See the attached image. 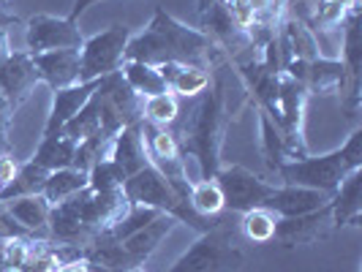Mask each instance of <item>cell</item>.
Instances as JSON below:
<instances>
[{
  "instance_id": "37",
  "label": "cell",
  "mask_w": 362,
  "mask_h": 272,
  "mask_svg": "<svg viewBox=\"0 0 362 272\" xmlns=\"http://www.w3.org/2000/svg\"><path fill=\"white\" fill-rule=\"evenodd\" d=\"M17 172H19V161L14 158V150L3 153L0 155V185L8 188L14 182V177H17Z\"/></svg>"
},
{
  "instance_id": "41",
  "label": "cell",
  "mask_w": 362,
  "mask_h": 272,
  "mask_svg": "<svg viewBox=\"0 0 362 272\" xmlns=\"http://www.w3.org/2000/svg\"><path fill=\"white\" fill-rule=\"evenodd\" d=\"M19 19H17V14H14V11H8V8H6V0H0V28H3V30H6V28H8V25H17Z\"/></svg>"
},
{
  "instance_id": "20",
  "label": "cell",
  "mask_w": 362,
  "mask_h": 272,
  "mask_svg": "<svg viewBox=\"0 0 362 272\" xmlns=\"http://www.w3.org/2000/svg\"><path fill=\"white\" fill-rule=\"evenodd\" d=\"M95 85H98V79H95V82H79V85L63 88V90H54L52 109H49V117H47L44 134H60L63 126H66L74 114L90 101Z\"/></svg>"
},
{
  "instance_id": "36",
  "label": "cell",
  "mask_w": 362,
  "mask_h": 272,
  "mask_svg": "<svg viewBox=\"0 0 362 272\" xmlns=\"http://www.w3.org/2000/svg\"><path fill=\"white\" fill-rule=\"evenodd\" d=\"M223 6H226V11L232 14V19H235L243 30H248L256 22L254 0H223Z\"/></svg>"
},
{
  "instance_id": "33",
  "label": "cell",
  "mask_w": 362,
  "mask_h": 272,
  "mask_svg": "<svg viewBox=\"0 0 362 272\" xmlns=\"http://www.w3.org/2000/svg\"><path fill=\"white\" fill-rule=\"evenodd\" d=\"M180 114V98L175 93H161V95H153L145 98V120L153 126L169 128Z\"/></svg>"
},
{
  "instance_id": "26",
  "label": "cell",
  "mask_w": 362,
  "mask_h": 272,
  "mask_svg": "<svg viewBox=\"0 0 362 272\" xmlns=\"http://www.w3.org/2000/svg\"><path fill=\"white\" fill-rule=\"evenodd\" d=\"M88 172L76 169V166H69V169H57V172H49V177L44 182V191L41 196L49 201V204H60V201H69L71 196H76L79 191L88 188Z\"/></svg>"
},
{
  "instance_id": "39",
  "label": "cell",
  "mask_w": 362,
  "mask_h": 272,
  "mask_svg": "<svg viewBox=\"0 0 362 272\" xmlns=\"http://www.w3.org/2000/svg\"><path fill=\"white\" fill-rule=\"evenodd\" d=\"M14 120V107L8 104V98L0 93V139H8V128Z\"/></svg>"
},
{
  "instance_id": "6",
  "label": "cell",
  "mask_w": 362,
  "mask_h": 272,
  "mask_svg": "<svg viewBox=\"0 0 362 272\" xmlns=\"http://www.w3.org/2000/svg\"><path fill=\"white\" fill-rule=\"evenodd\" d=\"M139 131H142V139H145L150 166L161 172L163 180L175 188L177 196L188 199L191 180H188V175H185V158H182L180 147H177V139L172 136V131L161 126H153V123H147V120L139 123Z\"/></svg>"
},
{
  "instance_id": "13",
  "label": "cell",
  "mask_w": 362,
  "mask_h": 272,
  "mask_svg": "<svg viewBox=\"0 0 362 272\" xmlns=\"http://www.w3.org/2000/svg\"><path fill=\"white\" fill-rule=\"evenodd\" d=\"M278 52H281V69L289 60H316L322 57V47H319V36L310 30L305 22L286 14L281 28H278Z\"/></svg>"
},
{
  "instance_id": "42",
  "label": "cell",
  "mask_w": 362,
  "mask_h": 272,
  "mask_svg": "<svg viewBox=\"0 0 362 272\" xmlns=\"http://www.w3.org/2000/svg\"><path fill=\"white\" fill-rule=\"evenodd\" d=\"M11 52H14V49H11V44H8V33L0 28V69H3V63L8 60V54Z\"/></svg>"
},
{
  "instance_id": "11",
  "label": "cell",
  "mask_w": 362,
  "mask_h": 272,
  "mask_svg": "<svg viewBox=\"0 0 362 272\" xmlns=\"http://www.w3.org/2000/svg\"><path fill=\"white\" fill-rule=\"evenodd\" d=\"M332 232H335L332 213H329V204H325L322 210H313L305 215L278 218L272 240H278V245H284V248H303V245L322 242Z\"/></svg>"
},
{
  "instance_id": "4",
  "label": "cell",
  "mask_w": 362,
  "mask_h": 272,
  "mask_svg": "<svg viewBox=\"0 0 362 272\" xmlns=\"http://www.w3.org/2000/svg\"><path fill=\"white\" fill-rule=\"evenodd\" d=\"M243 264H245V254L235 248L229 232L218 226L213 232L199 235V240L166 272H240Z\"/></svg>"
},
{
  "instance_id": "24",
  "label": "cell",
  "mask_w": 362,
  "mask_h": 272,
  "mask_svg": "<svg viewBox=\"0 0 362 272\" xmlns=\"http://www.w3.org/2000/svg\"><path fill=\"white\" fill-rule=\"evenodd\" d=\"M76 145H79V142L69 139L63 131H60V134H44L30 161H36L38 166H44L47 172L69 169V166H74V158H76Z\"/></svg>"
},
{
  "instance_id": "38",
  "label": "cell",
  "mask_w": 362,
  "mask_h": 272,
  "mask_svg": "<svg viewBox=\"0 0 362 272\" xmlns=\"http://www.w3.org/2000/svg\"><path fill=\"white\" fill-rule=\"evenodd\" d=\"M52 272H93V264L88 261V256H74L69 261H60Z\"/></svg>"
},
{
  "instance_id": "40",
  "label": "cell",
  "mask_w": 362,
  "mask_h": 272,
  "mask_svg": "<svg viewBox=\"0 0 362 272\" xmlns=\"http://www.w3.org/2000/svg\"><path fill=\"white\" fill-rule=\"evenodd\" d=\"M95 3H101V0H74L71 11H69V19H74V22H76V19L82 17V14H85L90 6H95Z\"/></svg>"
},
{
  "instance_id": "7",
  "label": "cell",
  "mask_w": 362,
  "mask_h": 272,
  "mask_svg": "<svg viewBox=\"0 0 362 272\" xmlns=\"http://www.w3.org/2000/svg\"><path fill=\"white\" fill-rule=\"evenodd\" d=\"M213 180L218 182L223 194V210L229 213H248L254 207H264V201L270 199L272 188H275V182H267L240 163L221 166Z\"/></svg>"
},
{
  "instance_id": "46",
  "label": "cell",
  "mask_w": 362,
  "mask_h": 272,
  "mask_svg": "<svg viewBox=\"0 0 362 272\" xmlns=\"http://www.w3.org/2000/svg\"><path fill=\"white\" fill-rule=\"evenodd\" d=\"M8 150H11V139H0V155L8 153Z\"/></svg>"
},
{
  "instance_id": "5",
  "label": "cell",
  "mask_w": 362,
  "mask_h": 272,
  "mask_svg": "<svg viewBox=\"0 0 362 272\" xmlns=\"http://www.w3.org/2000/svg\"><path fill=\"white\" fill-rule=\"evenodd\" d=\"M134 36L126 25H112L107 30L85 38L79 49V82H95L101 76L120 71L126 63V44Z\"/></svg>"
},
{
  "instance_id": "10",
  "label": "cell",
  "mask_w": 362,
  "mask_h": 272,
  "mask_svg": "<svg viewBox=\"0 0 362 272\" xmlns=\"http://www.w3.org/2000/svg\"><path fill=\"white\" fill-rule=\"evenodd\" d=\"M341 63L346 69V85L338 93L341 107L349 120L360 114V66H362V41H360V6L349 11L341 28Z\"/></svg>"
},
{
  "instance_id": "29",
  "label": "cell",
  "mask_w": 362,
  "mask_h": 272,
  "mask_svg": "<svg viewBox=\"0 0 362 272\" xmlns=\"http://www.w3.org/2000/svg\"><path fill=\"white\" fill-rule=\"evenodd\" d=\"M95 131H104V128H101V101H98V95L93 90L90 101L63 126V134L69 139H74V142H82V139L93 136Z\"/></svg>"
},
{
  "instance_id": "8",
  "label": "cell",
  "mask_w": 362,
  "mask_h": 272,
  "mask_svg": "<svg viewBox=\"0 0 362 272\" xmlns=\"http://www.w3.org/2000/svg\"><path fill=\"white\" fill-rule=\"evenodd\" d=\"M25 44L30 54L54 52V49H82L85 36L79 25L69 17L54 14H33L25 25Z\"/></svg>"
},
{
  "instance_id": "44",
  "label": "cell",
  "mask_w": 362,
  "mask_h": 272,
  "mask_svg": "<svg viewBox=\"0 0 362 272\" xmlns=\"http://www.w3.org/2000/svg\"><path fill=\"white\" fill-rule=\"evenodd\" d=\"M327 3L341 6V8H354V6H360V0H327Z\"/></svg>"
},
{
  "instance_id": "15",
  "label": "cell",
  "mask_w": 362,
  "mask_h": 272,
  "mask_svg": "<svg viewBox=\"0 0 362 272\" xmlns=\"http://www.w3.org/2000/svg\"><path fill=\"white\" fill-rule=\"evenodd\" d=\"M98 93L109 101V107L117 112L123 126H139L145 120V98L123 79V73L115 71L98 79Z\"/></svg>"
},
{
  "instance_id": "28",
  "label": "cell",
  "mask_w": 362,
  "mask_h": 272,
  "mask_svg": "<svg viewBox=\"0 0 362 272\" xmlns=\"http://www.w3.org/2000/svg\"><path fill=\"white\" fill-rule=\"evenodd\" d=\"M49 177V172L44 166H38L36 161H28V163H19V172L14 182L8 188H3L0 194V201L6 199H14V196H30V194H41L44 191V182Z\"/></svg>"
},
{
  "instance_id": "22",
  "label": "cell",
  "mask_w": 362,
  "mask_h": 272,
  "mask_svg": "<svg viewBox=\"0 0 362 272\" xmlns=\"http://www.w3.org/2000/svg\"><path fill=\"white\" fill-rule=\"evenodd\" d=\"M158 71H161L169 93H175L177 98H197L210 85V69H204V66L163 63V66H158Z\"/></svg>"
},
{
  "instance_id": "43",
  "label": "cell",
  "mask_w": 362,
  "mask_h": 272,
  "mask_svg": "<svg viewBox=\"0 0 362 272\" xmlns=\"http://www.w3.org/2000/svg\"><path fill=\"white\" fill-rule=\"evenodd\" d=\"M0 272H14V267H11V256H8V248H6V240L0 242Z\"/></svg>"
},
{
  "instance_id": "25",
  "label": "cell",
  "mask_w": 362,
  "mask_h": 272,
  "mask_svg": "<svg viewBox=\"0 0 362 272\" xmlns=\"http://www.w3.org/2000/svg\"><path fill=\"white\" fill-rule=\"evenodd\" d=\"M259 114V153L264 158V166L270 169L272 175L289 161V153H286V142H284V134L281 128L275 126V120H270V114L264 109L256 107Z\"/></svg>"
},
{
  "instance_id": "17",
  "label": "cell",
  "mask_w": 362,
  "mask_h": 272,
  "mask_svg": "<svg viewBox=\"0 0 362 272\" xmlns=\"http://www.w3.org/2000/svg\"><path fill=\"white\" fill-rule=\"evenodd\" d=\"M33 66L47 88L63 90L79 85V49H54L33 54Z\"/></svg>"
},
{
  "instance_id": "47",
  "label": "cell",
  "mask_w": 362,
  "mask_h": 272,
  "mask_svg": "<svg viewBox=\"0 0 362 272\" xmlns=\"http://www.w3.org/2000/svg\"><path fill=\"white\" fill-rule=\"evenodd\" d=\"M126 272H147L145 267H131V270H126Z\"/></svg>"
},
{
  "instance_id": "48",
  "label": "cell",
  "mask_w": 362,
  "mask_h": 272,
  "mask_svg": "<svg viewBox=\"0 0 362 272\" xmlns=\"http://www.w3.org/2000/svg\"><path fill=\"white\" fill-rule=\"evenodd\" d=\"M0 194H3V185H0Z\"/></svg>"
},
{
  "instance_id": "1",
  "label": "cell",
  "mask_w": 362,
  "mask_h": 272,
  "mask_svg": "<svg viewBox=\"0 0 362 272\" xmlns=\"http://www.w3.org/2000/svg\"><path fill=\"white\" fill-rule=\"evenodd\" d=\"M237 76L232 60L218 52L210 63V85L207 90L194 98L185 114L169 126L172 136L177 139L182 158H197L202 169V180H213L221 169V150L232 123L229 114V82Z\"/></svg>"
},
{
  "instance_id": "35",
  "label": "cell",
  "mask_w": 362,
  "mask_h": 272,
  "mask_svg": "<svg viewBox=\"0 0 362 272\" xmlns=\"http://www.w3.org/2000/svg\"><path fill=\"white\" fill-rule=\"evenodd\" d=\"M88 188L93 191H123V182H126V172L117 166V163L107 158V161L95 163L90 172H88Z\"/></svg>"
},
{
  "instance_id": "34",
  "label": "cell",
  "mask_w": 362,
  "mask_h": 272,
  "mask_svg": "<svg viewBox=\"0 0 362 272\" xmlns=\"http://www.w3.org/2000/svg\"><path fill=\"white\" fill-rule=\"evenodd\" d=\"M161 215L158 210H153V207H142V204H131V210L126 213V218L120 220V223H115L112 229L107 232L109 240H126L131 237L134 232H139V229H145L150 220H156V218Z\"/></svg>"
},
{
  "instance_id": "2",
  "label": "cell",
  "mask_w": 362,
  "mask_h": 272,
  "mask_svg": "<svg viewBox=\"0 0 362 272\" xmlns=\"http://www.w3.org/2000/svg\"><path fill=\"white\" fill-rule=\"evenodd\" d=\"M221 52L199 28H188L180 19L166 14V8H156L142 33L128 38L126 60L147 63V66H163V63H191L210 69L213 57Z\"/></svg>"
},
{
  "instance_id": "16",
  "label": "cell",
  "mask_w": 362,
  "mask_h": 272,
  "mask_svg": "<svg viewBox=\"0 0 362 272\" xmlns=\"http://www.w3.org/2000/svg\"><path fill=\"white\" fill-rule=\"evenodd\" d=\"M329 199H332L329 194L303 188V185H275L270 199L264 201V207L272 210L278 218H294L313 213V210H322L325 204H329Z\"/></svg>"
},
{
  "instance_id": "32",
  "label": "cell",
  "mask_w": 362,
  "mask_h": 272,
  "mask_svg": "<svg viewBox=\"0 0 362 272\" xmlns=\"http://www.w3.org/2000/svg\"><path fill=\"white\" fill-rule=\"evenodd\" d=\"M275 223H278V215L267 210V207H254L248 213H243V235L248 237L251 242H270L272 235H275Z\"/></svg>"
},
{
  "instance_id": "18",
  "label": "cell",
  "mask_w": 362,
  "mask_h": 272,
  "mask_svg": "<svg viewBox=\"0 0 362 272\" xmlns=\"http://www.w3.org/2000/svg\"><path fill=\"white\" fill-rule=\"evenodd\" d=\"M329 213L335 229L360 226L362 220V169H354L344 177L338 191L329 199Z\"/></svg>"
},
{
  "instance_id": "45",
  "label": "cell",
  "mask_w": 362,
  "mask_h": 272,
  "mask_svg": "<svg viewBox=\"0 0 362 272\" xmlns=\"http://www.w3.org/2000/svg\"><path fill=\"white\" fill-rule=\"evenodd\" d=\"M213 3H221V0H197V11H199V14L202 11H207Z\"/></svg>"
},
{
  "instance_id": "12",
  "label": "cell",
  "mask_w": 362,
  "mask_h": 272,
  "mask_svg": "<svg viewBox=\"0 0 362 272\" xmlns=\"http://www.w3.org/2000/svg\"><path fill=\"white\" fill-rule=\"evenodd\" d=\"M41 82L36 66H33V54L30 52H11L8 60L0 69V93L8 98V104L17 109L22 107L30 93L36 90Z\"/></svg>"
},
{
  "instance_id": "21",
  "label": "cell",
  "mask_w": 362,
  "mask_h": 272,
  "mask_svg": "<svg viewBox=\"0 0 362 272\" xmlns=\"http://www.w3.org/2000/svg\"><path fill=\"white\" fill-rule=\"evenodd\" d=\"M303 85L308 95H338L346 85V69L341 57H316L305 63Z\"/></svg>"
},
{
  "instance_id": "31",
  "label": "cell",
  "mask_w": 362,
  "mask_h": 272,
  "mask_svg": "<svg viewBox=\"0 0 362 272\" xmlns=\"http://www.w3.org/2000/svg\"><path fill=\"white\" fill-rule=\"evenodd\" d=\"M188 204L204 218H216L223 213V194L218 188L216 180H199L191 182V191H188Z\"/></svg>"
},
{
  "instance_id": "19",
  "label": "cell",
  "mask_w": 362,
  "mask_h": 272,
  "mask_svg": "<svg viewBox=\"0 0 362 272\" xmlns=\"http://www.w3.org/2000/svg\"><path fill=\"white\" fill-rule=\"evenodd\" d=\"M6 207V213L17 220L19 226L28 232V235L36 237H49L47 226H49V213H52V204L44 199L41 194H30V196H14V199L0 201Z\"/></svg>"
},
{
  "instance_id": "30",
  "label": "cell",
  "mask_w": 362,
  "mask_h": 272,
  "mask_svg": "<svg viewBox=\"0 0 362 272\" xmlns=\"http://www.w3.org/2000/svg\"><path fill=\"white\" fill-rule=\"evenodd\" d=\"M112 145H115V136L107 134V131H95L93 136L82 139L76 145V158H74V166L82 169V172H90L95 163L107 161L112 155Z\"/></svg>"
},
{
  "instance_id": "23",
  "label": "cell",
  "mask_w": 362,
  "mask_h": 272,
  "mask_svg": "<svg viewBox=\"0 0 362 272\" xmlns=\"http://www.w3.org/2000/svg\"><path fill=\"white\" fill-rule=\"evenodd\" d=\"M109 158L126 172V177H131V175L142 172L145 166H150L145 139H142L139 126H126L115 136V145H112V155H109Z\"/></svg>"
},
{
  "instance_id": "3",
  "label": "cell",
  "mask_w": 362,
  "mask_h": 272,
  "mask_svg": "<svg viewBox=\"0 0 362 272\" xmlns=\"http://www.w3.org/2000/svg\"><path fill=\"white\" fill-rule=\"evenodd\" d=\"M354 169H362V128H354L349 134L344 147L325 155H305L297 161H286L275 175L278 185H303L332 196L346 175Z\"/></svg>"
},
{
  "instance_id": "9",
  "label": "cell",
  "mask_w": 362,
  "mask_h": 272,
  "mask_svg": "<svg viewBox=\"0 0 362 272\" xmlns=\"http://www.w3.org/2000/svg\"><path fill=\"white\" fill-rule=\"evenodd\" d=\"M76 210V215L82 218L85 226H90L95 235H107L115 223H120L126 213L131 210L126 191H93L85 188L76 196L69 199Z\"/></svg>"
},
{
  "instance_id": "14",
  "label": "cell",
  "mask_w": 362,
  "mask_h": 272,
  "mask_svg": "<svg viewBox=\"0 0 362 272\" xmlns=\"http://www.w3.org/2000/svg\"><path fill=\"white\" fill-rule=\"evenodd\" d=\"M175 226H177V218H172L169 213H161L156 220H150L145 229H139V232H134L126 240H120V248L126 254L128 267H145V261L158 251V245L172 235Z\"/></svg>"
},
{
  "instance_id": "27",
  "label": "cell",
  "mask_w": 362,
  "mask_h": 272,
  "mask_svg": "<svg viewBox=\"0 0 362 272\" xmlns=\"http://www.w3.org/2000/svg\"><path fill=\"white\" fill-rule=\"evenodd\" d=\"M120 73L134 90L139 93L142 98H153V95H161L169 93L166 82H163L161 71L156 66H147V63H136V60H126L120 66Z\"/></svg>"
}]
</instances>
